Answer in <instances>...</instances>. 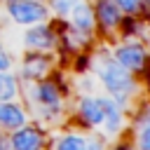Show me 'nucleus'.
Instances as JSON below:
<instances>
[{
  "mask_svg": "<svg viewBox=\"0 0 150 150\" xmlns=\"http://www.w3.org/2000/svg\"><path fill=\"white\" fill-rule=\"evenodd\" d=\"M134 124H136V129L143 127V124H150V103H145V105L134 115Z\"/></svg>",
  "mask_w": 150,
  "mask_h": 150,
  "instance_id": "obj_18",
  "label": "nucleus"
},
{
  "mask_svg": "<svg viewBox=\"0 0 150 150\" xmlns=\"http://www.w3.org/2000/svg\"><path fill=\"white\" fill-rule=\"evenodd\" d=\"M26 35H23V47L28 52H52L56 49L59 45V33H56V26L47 23V21H40V23H33V26H26Z\"/></svg>",
  "mask_w": 150,
  "mask_h": 150,
  "instance_id": "obj_6",
  "label": "nucleus"
},
{
  "mask_svg": "<svg viewBox=\"0 0 150 150\" xmlns=\"http://www.w3.org/2000/svg\"><path fill=\"white\" fill-rule=\"evenodd\" d=\"M54 68V61L49 56V52H28L19 66V75L21 80L28 84V82H38L42 77H47Z\"/></svg>",
  "mask_w": 150,
  "mask_h": 150,
  "instance_id": "obj_8",
  "label": "nucleus"
},
{
  "mask_svg": "<svg viewBox=\"0 0 150 150\" xmlns=\"http://www.w3.org/2000/svg\"><path fill=\"white\" fill-rule=\"evenodd\" d=\"M94 14H96V28H101L103 33L120 30V23L124 19V14L115 5V0H96L94 2Z\"/></svg>",
  "mask_w": 150,
  "mask_h": 150,
  "instance_id": "obj_11",
  "label": "nucleus"
},
{
  "mask_svg": "<svg viewBox=\"0 0 150 150\" xmlns=\"http://www.w3.org/2000/svg\"><path fill=\"white\" fill-rule=\"evenodd\" d=\"M110 56L131 75H141L150 66V52H148V45L141 42V38H124V42L110 49Z\"/></svg>",
  "mask_w": 150,
  "mask_h": 150,
  "instance_id": "obj_3",
  "label": "nucleus"
},
{
  "mask_svg": "<svg viewBox=\"0 0 150 150\" xmlns=\"http://www.w3.org/2000/svg\"><path fill=\"white\" fill-rule=\"evenodd\" d=\"M77 120L87 129H101V122H103V103H101V96L84 94L77 101Z\"/></svg>",
  "mask_w": 150,
  "mask_h": 150,
  "instance_id": "obj_12",
  "label": "nucleus"
},
{
  "mask_svg": "<svg viewBox=\"0 0 150 150\" xmlns=\"http://www.w3.org/2000/svg\"><path fill=\"white\" fill-rule=\"evenodd\" d=\"M26 122H28V112L23 105H19L16 101H0V129L2 131H12Z\"/></svg>",
  "mask_w": 150,
  "mask_h": 150,
  "instance_id": "obj_13",
  "label": "nucleus"
},
{
  "mask_svg": "<svg viewBox=\"0 0 150 150\" xmlns=\"http://www.w3.org/2000/svg\"><path fill=\"white\" fill-rule=\"evenodd\" d=\"M19 91H21L19 75H14L12 70H0V101H16Z\"/></svg>",
  "mask_w": 150,
  "mask_h": 150,
  "instance_id": "obj_14",
  "label": "nucleus"
},
{
  "mask_svg": "<svg viewBox=\"0 0 150 150\" xmlns=\"http://www.w3.org/2000/svg\"><path fill=\"white\" fill-rule=\"evenodd\" d=\"M136 150H150V124L136 129Z\"/></svg>",
  "mask_w": 150,
  "mask_h": 150,
  "instance_id": "obj_17",
  "label": "nucleus"
},
{
  "mask_svg": "<svg viewBox=\"0 0 150 150\" xmlns=\"http://www.w3.org/2000/svg\"><path fill=\"white\" fill-rule=\"evenodd\" d=\"M110 150H136V145L131 141H117V143H112Z\"/></svg>",
  "mask_w": 150,
  "mask_h": 150,
  "instance_id": "obj_20",
  "label": "nucleus"
},
{
  "mask_svg": "<svg viewBox=\"0 0 150 150\" xmlns=\"http://www.w3.org/2000/svg\"><path fill=\"white\" fill-rule=\"evenodd\" d=\"M52 150H108L103 134H80V131H66L54 143Z\"/></svg>",
  "mask_w": 150,
  "mask_h": 150,
  "instance_id": "obj_7",
  "label": "nucleus"
},
{
  "mask_svg": "<svg viewBox=\"0 0 150 150\" xmlns=\"http://www.w3.org/2000/svg\"><path fill=\"white\" fill-rule=\"evenodd\" d=\"M28 101L33 105L35 117L45 122H56L61 108H63V87L61 80H38L28 82Z\"/></svg>",
  "mask_w": 150,
  "mask_h": 150,
  "instance_id": "obj_2",
  "label": "nucleus"
},
{
  "mask_svg": "<svg viewBox=\"0 0 150 150\" xmlns=\"http://www.w3.org/2000/svg\"><path fill=\"white\" fill-rule=\"evenodd\" d=\"M124 16H141V0H115Z\"/></svg>",
  "mask_w": 150,
  "mask_h": 150,
  "instance_id": "obj_16",
  "label": "nucleus"
},
{
  "mask_svg": "<svg viewBox=\"0 0 150 150\" xmlns=\"http://www.w3.org/2000/svg\"><path fill=\"white\" fill-rule=\"evenodd\" d=\"M68 28H73L75 33L91 38L96 33V14H94V5L87 0H80L70 12H68Z\"/></svg>",
  "mask_w": 150,
  "mask_h": 150,
  "instance_id": "obj_9",
  "label": "nucleus"
},
{
  "mask_svg": "<svg viewBox=\"0 0 150 150\" xmlns=\"http://www.w3.org/2000/svg\"><path fill=\"white\" fill-rule=\"evenodd\" d=\"M148 52H150V28H148Z\"/></svg>",
  "mask_w": 150,
  "mask_h": 150,
  "instance_id": "obj_24",
  "label": "nucleus"
},
{
  "mask_svg": "<svg viewBox=\"0 0 150 150\" xmlns=\"http://www.w3.org/2000/svg\"><path fill=\"white\" fill-rule=\"evenodd\" d=\"M91 68H94V73H96V77H98V84L105 89V94L108 96H112L124 110L131 105V98L138 94V82H136V77L127 70V68H122L110 54H105L103 59H91Z\"/></svg>",
  "mask_w": 150,
  "mask_h": 150,
  "instance_id": "obj_1",
  "label": "nucleus"
},
{
  "mask_svg": "<svg viewBox=\"0 0 150 150\" xmlns=\"http://www.w3.org/2000/svg\"><path fill=\"white\" fill-rule=\"evenodd\" d=\"M49 143L52 141H49L47 131L30 122L12 129L7 136V150H47Z\"/></svg>",
  "mask_w": 150,
  "mask_h": 150,
  "instance_id": "obj_5",
  "label": "nucleus"
},
{
  "mask_svg": "<svg viewBox=\"0 0 150 150\" xmlns=\"http://www.w3.org/2000/svg\"><path fill=\"white\" fill-rule=\"evenodd\" d=\"M0 150H7V136L0 134Z\"/></svg>",
  "mask_w": 150,
  "mask_h": 150,
  "instance_id": "obj_23",
  "label": "nucleus"
},
{
  "mask_svg": "<svg viewBox=\"0 0 150 150\" xmlns=\"http://www.w3.org/2000/svg\"><path fill=\"white\" fill-rule=\"evenodd\" d=\"M12 66H14V61H12L9 52L0 45V70H12Z\"/></svg>",
  "mask_w": 150,
  "mask_h": 150,
  "instance_id": "obj_19",
  "label": "nucleus"
},
{
  "mask_svg": "<svg viewBox=\"0 0 150 150\" xmlns=\"http://www.w3.org/2000/svg\"><path fill=\"white\" fill-rule=\"evenodd\" d=\"M143 75H145V82H143V84H145V91L150 94V66H148V68L143 70Z\"/></svg>",
  "mask_w": 150,
  "mask_h": 150,
  "instance_id": "obj_22",
  "label": "nucleus"
},
{
  "mask_svg": "<svg viewBox=\"0 0 150 150\" xmlns=\"http://www.w3.org/2000/svg\"><path fill=\"white\" fill-rule=\"evenodd\" d=\"M101 103H103V122H101L103 136L105 138H115L124 127V108L108 94L101 96Z\"/></svg>",
  "mask_w": 150,
  "mask_h": 150,
  "instance_id": "obj_10",
  "label": "nucleus"
},
{
  "mask_svg": "<svg viewBox=\"0 0 150 150\" xmlns=\"http://www.w3.org/2000/svg\"><path fill=\"white\" fill-rule=\"evenodd\" d=\"M5 12L16 26H33L49 19V7L40 0H5Z\"/></svg>",
  "mask_w": 150,
  "mask_h": 150,
  "instance_id": "obj_4",
  "label": "nucleus"
},
{
  "mask_svg": "<svg viewBox=\"0 0 150 150\" xmlns=\"http://www.w3.org/2000/svg\"><path fill=\"white\" fill-rule=\"evenodd\" d=\"M141 16L150 23V0H141Z\"/></svg>",
  "mask_w": 150,
  "mask_h": 150,
  "instance_id": "obj_21",
  "label": "nucleus"
},
{
  "mask_svg": "<svg viewBox=\"0 0 150 150\" xmlns=\"http://www.w3.org/2000/svg\"><path fill=\"white\" fill-rule=\"evenodd\" d=\"M40 2H47V0H40Z\"/></svg>",
  "mask_w": 150,
  "mask_h": 150,
  "instance_id": "obj_25",
  "label": "nucleus"
},
{
  "mask_svg": "<svg viewBox=\"0 0 150 150\" xmlns=\"http://www.w3.org/2000/svg\"><path fill=\"white\" fill-rule=\"evenodd\" d=\"M47 2H49V5H47V7H49V12H54L56 16H61V19H63V16H68V12H70L80 0H47Z\"/></svg>",
  "mask_w": 150,
  "mask_h": 150,
  "instance_id": "obj_15",
  "label": "nucleus"
}]
</instances>
